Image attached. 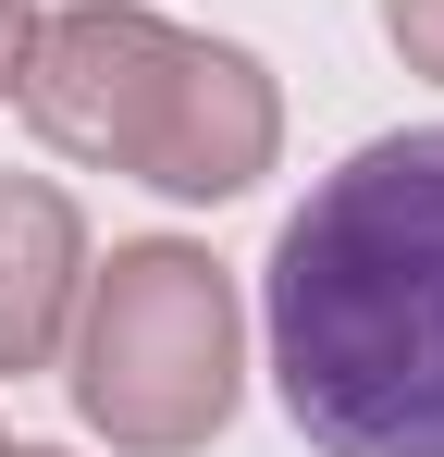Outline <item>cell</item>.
Masks as SVG:
<instances>
[{
  "label": "cell",
  "mask_w": 444,
  "mask_h": 457,
  "mask_svg": "<svg viewBox=\"0 0 444 457\" xmlns=\"http://www.w3.org/2000/svg\"><path fill=\"white\" fill-rule=\"evenodd\" d=\"M0 457H12V433H0Z\"/></svg>",
  "instance_id": "8"
},
{
  "label": "cell",
  "mask_w": 444,
  "mask_h": 457,
  "mask_svg": "<svg viewBox=\"0 0 444 457\" xmlns=\"http://www.w3.org/2000/svg\"><path fill=\"white\" fill-rule=\"evenodd\" d=\"M12 99H25L37 149L86 161V173H136L160 198H185V211L247 198L284 161L272 62L148 12V0H62V12H37V50H25Z\"/></svg>",
  "instance_id": "2"
},
{
  "label": "cell",
  "mask_w": 444,
  "mask_h": 457,
  "mask_svg": "<svg viewBox=\"0 0 444 457\" xmlns=\"http://www.w3.org/2000/svg\"><path fill=\"white\" fill-rule=\"evenodd\" d=\"M25 50H37V0H0V99H12V75H25Z\"/></svg>",
  "instance_id": "6"
},
{
  "label": "cell",
  "mask_w": 444,
  "mask_h": 457,
  "mask_svg": "<svg viewBox=\"0 0 444 457\" xmlns=\"http://www.w3.org/2000/svg\"><path fill=\"white\" fill-rule=\"evenodd\" d=\"M74 420L111 457H198L247 395V297L198 235H136L86 260V297L62 334Z\"/></svg>",
  "instance_id": "3"
},
{
  "label": "cell",
  "mask_w": 444,
  "mask_h": 457,
  "mask_svg": "<svg viewBox=\"0 0 444 457\" xmlns=\"http://www.w3.org/2000/svg\"><path fill=\"white\" fill-rule=\"evenodd\" d=\"M259 346L308 457H444V124L346 149L284 211Z\"/></svg>",
  "instance_id": "1"
},
{
  "label": "cell",
  "mask_w": 444,
  "mask_h": 457,
  "mask_svg": "<svg viewBox=\"0 0 444 457\" xmlns=\"http://www.w3.org/2000/svg\"><path fill=\"white\" fill-rule=\"evenodd\" d=\"M12 457H62V445H12Z\"/></svg>",
  "instance_id": "7"
},
{
  "label": "cell",
  "mask_w": 444,
  "mask_h": 457,
  "mask_svg": "<svg viewBox=\"0 0 444 457\" xmlns=\"http://www.w3.org/2000/svg\"><path fill=\"white\" fill-rule=\"evenodd\" d=\"M74 297H86V211L50 173H0V371H62Z\"/></svg>",
  "instance_id": "4"
},
{
  "label": "cell",
  "mask_w": 444,
  "mask_h": 457,
  "mask_svg": "<svg viewBox=\"0 0 444 457\" xmlns=\"http://www.w3.org/2000/svg\"><path fill=\"white\" fill-rule=\"evenodd\" d=\"M382 37H395V62H407V75L444 87V0H382Z\"/></svg>",
  "instance_id": "5"
}]
</instances>
